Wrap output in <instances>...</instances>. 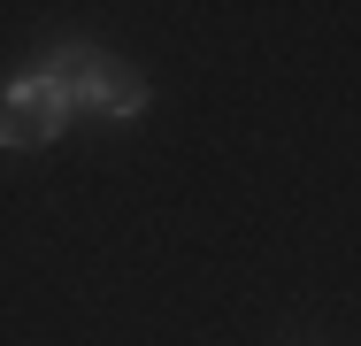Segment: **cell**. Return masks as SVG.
Returning a JSON list of instances; mask_svg holds the SVG:
<instances>
[{"mask_svg": "<svg viewBox=\"0 0 361 346\" xmlns=\"http://www.w3.org/2000/svg\"><path fill=\"white\" fill-rule=\"evenodd\" d=\"M39 69L62 85V100H70V116H100V124H139L146 108H154V93H146L139 69L108 62L92 39H54Z\"/></svg>", "mask_w": 361, "mask_h": 346, "instance_id": "6da1fadb", "label": "cell"}, {"mask_svg": "<svg viewBox=\"0 0 361 346\" xmlns=\"http://www.w3.org/2000/svg\"><path fill=\"white\" fill-rule=\"evenodd\" d=\"M62 131H70V100L39 62L0 85V146H54Z\"/></svg>", "mask_w": 361, "mask_h": 346, "instance_id": "7a4b0ae2", "label": "cell"}]
</instances>
